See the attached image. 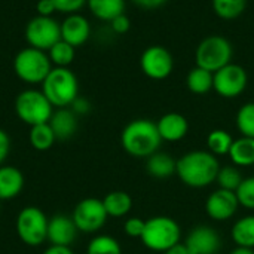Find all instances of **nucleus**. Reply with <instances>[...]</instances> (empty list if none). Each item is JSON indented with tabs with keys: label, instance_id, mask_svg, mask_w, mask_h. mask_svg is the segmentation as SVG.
<instances>
[{
	"label": "nucleus",
	"instance_id": "obj_1",
	"mask_svg": "<svg viewBox=\"0 0 254 254\" xmlns=\"http://www.w3.org/2000/svg\"><path fill=\"white\" fill-rule=\"evenodd\" d=\"M220 165L217 158L207 150H193L183 155L176 164V174L189 188L202 189L216 182Z\"/></svg>",
	"mask_w": 254,
	"mask_h": 254
},
{
	"label": "nucleus",
	"instance_id": "obj_2",
	"mask_svg": "<svg viewBox=\"0 0 254 254\" xmlns=\"http://www.w3.org/2000/svg\"><path fill=\"white\" fill-rule=\"evenodd\" d=\"M161 143L162 138L156 122L149 119L131 121L121 134V144L124 150L134 158H149L158 152Z\"/></svg>",
	"mask_w": 254,
	"mask_h": 254
},
{
	"label": "nucleus",
	"instance_id": "obj_3",
	"mask_svg": "<svg viewBox=\"0 0 254 254\" xmlns=\"http://www.w3.org/2000/svg\"><path fill=\"white\" fill-rule=\"evenodd\" d=\"M42 92L54 107H70L79 97L77 77L68 67H54L42 82Z\"/></svg>",
	"mask_w": 254,
	"mask_h": 254
},
{
	"label": "nucleus",
	"instance_id": "obj_4",
	"mask_svg": "<svg viewBox=\"0 0 254 254\" xmlns=\"http://www.w3.org/2000/svg\"><path fill=\"white\" fill-rule=\"evenodd\" d=\"M182 229L179 223L167 216H156L146 220L141 243L152 252L165 253L171 247L180 244Z\"/></svg>",
	"mask_w": 254,
	"mask_h": 254
},
{
	"label": "nucleus",
	"instance_id": "obj_5",
	"mask_svg": "<svg viewBox=\"0 0 254 254\" xmlns=\"http://www.w3.org/2000/svg\"><path fill=\"white\" fill-rule=\"evenodd\" d=\"M52 68L54 67L48 54L31 46L21 49L13 60L15 74L28 85H42Z\"/></svg>",
	"mask_w": 254,
	"mask_h": 254
},
{
	"label": "nucleus",
	"instance_id": "obj_6",
	"mask_svg": "<svg viewBox=\"0 0 254 254\" xmlns=\"http://www.w3.org/2000/svg\"><path fill=\"white\" fill-rule=\"evenodd\" d=\"M234 49L231 42L219 34L207 36L195 51L196 67L216 73L225 65L231 64Z\"/></svg>",
	"mask_w": 254,
	"mask_h": 254
},
{
	"label": "nucleus",
	"instance_id": "obj_7",
	"mask_svg": "<svg viewBox=\"0 0 254 254\" xmlns=\"http://www.w3.org/2000/svg\"><path fill=\"white\" fill-rule=\"evenodd\" d=\"M15 113L19 121L30 127H34L49 122L54 113V106L49 103L42 91L25 89L19 92L15 100Z\"/></svg>",
	"mask_w": 254,
	"mask_h": 254
},
{
	"label": "nucleus",
	"instance_id": "obj_8",
	"mask_svg": "<svg viewBox=\"0 0 254 254\" xmlns=\"http://www.w3.org/2000/svg\"><path fill=\"white\" fill-rule=\"evenodd\" d=\"M48 222L46 214L33 205L22 208L16 216L15 229L18 238L30 247H39L48 240Z\"/></svg>",
	"mask_w": 254,
	"mask_h": 254
},
{
	"label": "nucleus",
	"instance_id": "obj_9",
	"mask_svg": "<svg viewBox=\"0 0 254 254\" xmlns=\"http://www.w3.org/2000/svg\"><path fill=\"white\" fill-rule=\"evenodd\" d=\"M25 40L31 48L48 52L58 40H61L60 24L52 16H34L25 27Z\"/></svg>",
	"mask_w": 254,
	"mask_h": 254
},
{
	"label": "nucleus",
	"instance_id": "obj_10",
	"mask_svg": "<svg viewBox=\"0 0 254 254\" xmlns=\"http://www.w3.org/2000/svg\"><path fill=\"white\" fill-rule=\"evenodd\" d=\"M107 211L103 205V199L85 198L73 210L71 219L77 231L83 234H95L107 222Z\"/></svg>",
	"mask_w": 254,
	"mask_h": 254
},
{
	"label": "nucleus",
	"instance_id": "obj_11",
	"mask_svg": "<svg viewBox=\"0 0 254 254\" xmlns=\"http://www.w3.org/2000/svg\"><path fill=\"white\" fill-rule=\"evenodd\" d=\"M249 83V74L244 67L238 64H228L213 73V89L223 98L240 97Z\"/></svg>",
	"mask_w": 254,
	"mask_h": 254
},
{
	"label": "nucleus",
	"instance_id": "obj_12",
	"mask_svg": "<svg viewBox=\"0 0 254 254\" xmlns=\"http://www.w3.org/2000/svg\"><path fill=\"white\" fill-rule=\"evenodd\" d=\"M141 71L152 80H164L174 70L173 54L161 45H152L146 48L140 57Z\"/></svg>",
	"mask_w": 254,
	"mask_h": 254
},
{
	"label": "nucleus",
	"instance_id": "obj_13",
	"mask_svg": "<svg viewBox=\"0 0 254 254\" xmlns=\"http://www.w3.org/2000/svg\"><path fill=\"white\" fill-rule=\"evenodd\" d=\"M240 202L235 192L217 189L214 190L205 202V211L207 214L217 222H226L229 220L238 210Z\"/></svg>",
	"mask_w": 254,
	"mask_h": 254
},
{
	"label": "nucleus",
	"instance_id": "obj_14",
	"mask_svg": "<svg viewBox=\"0 0 254 254\" xmlns=\"http://www.w3.org/2000/svg\"><path fill=\"white\" fill-rule=\"evenodd\" d=\"M183 244L189 254H216L222 247V240L213 228L198 226L189 232Z\"/></svg>",
	"mask_w": 254,
	"mask_h": 254
},
{
	"label": "nucleus",
	"instance_id": "obj_15",
	"mask_svg": "<svg viewBox=\"0 0 254 254\" xmlns=\"http://www.w3.org/2000/svg\"><path fill=\"white\" fill-rule=\"evenodd\" d=\"M61 40L67 42L73 48L82 46L91 36L89 21L80 13H70L61 24Z\"/></svg>",
	"mask_w": 254,
	"mask_h": 254
},
{
	"label": "nucleus",
	"instance_id": "obj_16",
	"mask_svg": "<svg viewBox=\"0 0 254 254\" xmlns=\"http://www.w3.org/2000/svg\"><path fill=\"white\" fill-rule=\"evenodd\" d=\"M77 228L70 216L57 214L48 222V241L51 246L70 247L77 235Z\"/></svg>",
	"mask_w": 254,
	"mask_h": 254
},
{
	"label": "nucleus",
	"instance_id": "obj_17",
	"mask_svg": "<svg viewBox=\"0 0 254 254\" xmlns=\"http://www.w3.org/2000/svg\"><path fill=\"white\" fill-rule=\"evenodd\" d=\"M159 135L162 140L165 141H180L186 137L188 131H189V122L188 119L176 112H170L165 113L158 122H156Z\"/></svg>",
	"mask_w": 254,
	"mask_h": 254
},
{
	"label": "nucleus",
	"instance_id": "obj_18",
	"mask_svg": "<svg viewBox=\"0 0 254 254\" xmlns=\"http://www.w3.org/2000/svg\"><path fill=\"white\" fill-rule=\"evenodd\" d=\"M24 189V176L21 170L12 165L0 167V201L16 198Z\"/></svg>",
	"mask_w": 254,
	"mask_h": 254
},
{
	"label": "nucleus",
	"instance_id": "obj_19",
	"mask_svg": "<svg viewBox=\"0 0 254 254\" xmlns=\"http://www.w3.org/2000/svg\"><path fill=\"white\" fill-rule=\"evenodd\" d=\"M57 137V140H68L77 129V116L71 109H57L48 122Z\"/></svg>",
	"mask_w": 254,
	"mask_h": 254
},
{
	"label": "nucleus",
	"instance_id": "obj_20",
	"mask_svg": "<svg viewBox=\"0 0 254 254\" xmlns=\"http://www.w3.org/2000/svg\"><path fill=\"white\" fill-rule=\"evenodd\" d=\"M91 13L101 21H112L125 13V0H88Z\"/></svg>",
	"mask_w": 254,
	"mask_h": 254
},
{
	"label": "nucleus",
	"instance_id": "obj_21",
	"mask_svg": "<svg viewBox=\"0 0 254 254\" xmlns=\"http://www.w3.org/2000/svg\"><path fill=\"white\" fill-rule=\"evenodd\" d=\"M103 205L109 217H124L131 211L132 199L124 190H113L103 198Z\"/></svg>",
	"mask_w": 254,
	"mask_h": 254
},
{
	"label": "nucleus",
	"instance_id": "obj_22",
	"mask_svg": "<svg viewBox=\"0 0 254 254\" xmlns=\"http://www.w3.org/2000/svg\"><path fill=\"white\" fill-rule=\"evenodd\" d=\"M228 155L237 167H254V138L240 137L234 140Z\"/></svg>",
	"mask_w": 254,
	"mask_h": 254
},
{
	"label": "nucleus",
	"instance_id": "obj_23",
	"mask_svg": "<svg viewBox=\"0 0 254 254\" xmlns=\"http://www.w3.org/2000/svg\"><path fill=\"white\" fill-rule=\"evenodd\" d=\"M176 164H177V161H174L168 153L156 152L147 158L146 168L152 177L167 179V177H171L173 174H176Z\"/></svg>",
	"mask_w": 254,
	"mask_h": 254
},
{
	"label": "nucleus",
	"instance_id": "obj_24",
	"mask_svg": "<svg viewBox=\"0 0 254 254\" xmlns=\"http://www.w3.org/2000/svg\"><path fill=\"white\" fill-rule=\"evenodd\" d=\"M186 85L192 94H196V95L208 94L213 89V73L201 67H193L188 73Z\"/></svg>",
	"mask_w": 254,
	"mask_h": 254
},
{
	"label": "nucleus",
	"instance_id": "obj_25",
	"mask_svg": "<svg viewBox=\"0 0 254 254\" xmlns=\"http://www.w3.org/2000/svg\"><path fill=\"white\" fill-rule=\"evenodd\" d=\"M28 140L34 150L45 152L54 146V143L57 141V137L49 124H40V125L30 127Z\"/></svg>",
	"mask_w": 254,
	"mask_h": 254
},
{
	"label": "nucleus",
	"instance_id": "obj_26",
	"mask_svg": "<svg viewBox=\"0 0 254 254\" xmlns=\"http://www.w3.org/2000/svg\"><path fill=\"white\" fill-rule=\"evenodd\" d=\"M232 240L238 247L254 249V216L240 219L232 228Z\"/></svg>",
	"mask_w": 254,
	"mask_h": 254
},
{
	"label": "nucleus",
	"instance_id": "obj_27",
	"mask_svg": "<svg viewBox=\"0 0 254 254\" xmlns=\"http://www.w3.org/2000/svg\"><path fill=\"white\" fill-rule=\"evenodd\" d=\"M214 13L222 19L238 18L247 6V0H211Z\"/></svg>",
	"mask_w": 254,
	"mask_h": 254
},
{
	"label": "nucleus",
	"instance_id": "obj_28",
	"mask_svg": "<svg viewBox=\"0 0 254 254\" xmlns=\"http://www.w3.org/2000/svg\"><path fill=\"white\" fill-rule=\"evenodd\" d=\"M234 143L232 135L225 129H214L207 135V147L210 153L216 155H228L231 146Z\"/></svg>",
	"mask_w": 254,
	"mask_h": 254
},
{
	"label": "nucleus",
	"instance_id": "obj_29",
	"mask_svg": "<svg viewBox=\"0 0 254 254\" xmlns=\"http://www.w3.org/2000/svg\"><path fill=\"white\" fill-rule=\"evenodd\" d=\"M74 49L64 40H58L49 51L48 57L55 67H68L74 60Z\"/></svg>",
	"mask_w": 254,
	"mask_h": 254
},
{
	"label": "nucleus",
	"instance_id": "obj_30",
	"mask_svg": "<svg viewBox=\"0 0 254 254\" xmlns=\"http://www.w3.org/2000/svg\"><path fill=\"white\" fill-rule=\"evenodd\" d=\"M86 254H122V249L113 237L97 235L89 241Z\"/></svg>",
	"mask_w": 254,
	"mask_h": 254
},
{
	"label": "nucleus",
	"instance_id": "obj_31",
	"mask_svg": "<svg viewBox=\"0 0 254 254\" xmlns=\"http://www.w3.org/2000/svg\"><path fill=\"white\" fill-rule=\"evenodd\" d=\"M243 180L244 179H243L241 171L237 167H231V165L220 168V171L217 174V179H216L220 189L231 190V192H237V189L240 188Z\"/></svg>",
	"mask_w": 254,
	"mask_h": 254
},
{
	"label": "nucleus",
	"instance_id": "obj_32",
	"mask_svg": "<svg viewBox=\"0 0 254 254\" xmlns=\"http://www.w3.org/2000/svg\"><path fill=\"white\" fill-rule=\"evenodd\" d=\"M235 122L243 137L254 138V103H246L240 107Z\"/></svg>",
	"mask_w": 254,
	"mask_h": 254
},
{
	"label": "nucleus",
	"instance_id": "obj_33",
	"mask_svg": "<svg viewBox=\"0 0 254 254\" xmlns=\"http://www.w3.org/2000/svg\"><path fill=\"white\" fill-rule=\"evenodd\" d=\"M235 193H237L240 205L249 210H254V177L244 179Z\"/></svg>",
	"mask_w": 254,
	"mask_h": 254
},
{
	"label": "nucleus",
	"instance_id": "obj_34",
	"mask_svg": "<svg viewBox=\"0 0 254 254\" xmlns=\"http://www.w3.org/2000/svg\"><path fill=\"white\" fill-rule=\"evenodd\" d=\"M144 226H146L144 220H141L140 217H131L125 222L124 231L131 238H141V235L144 232Z\"/></svg>",
	"mask_w": 254,
	"mask_h": 254
},
{
	"label": "nucleus",
	"instance_id": "obj_35",
	"mask_svg": "<svg viewBox=\"0 0 254 254\" xmlns=\"http://www.w3.org/2000/svg\"><path fill=\"white\" fill-rule=\"evenodd\" d=\"M57 10L63 12V13H77V10H80L88 0H52Z\"/></svg>",
	"mask_w": 254,
	"mask_h": 254
},
{
	"label": "nucleus",
	"instance_id": "obj_36",
	"mask_svg": "<svg viewBox=\"0 0 254 254\" xmlns=\"http://www.w3.org/2000/svg\"><path fill=\"white\" fill-rule=\"evenodd\" d=\"M110 27L116 34H125L131 28V21L125 13H122V15H119L110 21Z\"/></svg>",
	"mask_w": 254,
	"mask_h": 254
},
{
	"label": "nucleus",
	"instance_id": "obj_37",
	"mask_svg": "<svg viewBox=\"0 0 254 254\" xmlns=\"http://www.w3.org/2000/svg\"><path fill=\"white\" fill-rule=\"evenodd\" d=\"M9 152H10V138L7 132L0 128V167L6 161Z\"/></svg>",
	"mask_w": 254,
	"mask_h": 254
},
{
	"label": "nucleus",
	"instance_id": "obj_38",
	"mask_svg": "<svg viewBox=\"0 0 254 254\" xmlns=\"http://www.w3.org/2000/svg\"><path fill=\"white\" fill-rule=\"evenodd\" d=\"M71 112L77 116V115H86L91 110V103L83 98V97H77L73 103H71Z\"/></svg>",
	"mask_w": 254,
	"mask_h": 254
},
{
	"label": "nucleus",
	"instance_id": "obj_39",
	"mask_svg": "<svg viewBox=\"0 0 254 254\" xmlns=\"http://www.w3.org/2000/svg\"><path fill=\"white\" fill-rule=\"evenodd\" d=\"M36 9L40 16H52V13L57 12V7L52 0H39Z\"/></svg>",
	"mask_w": 254,
	"mask_h": 254
},
{
	"label": "nucleus",
	"instance_id": "obj_40",
	"mask_svg": "<svg viewBox=\"0 0 254 254\" xmlns=\"http://www.w3.org/2000/svg\"><path fill=\"white\" fill-rule=\"evenodd\" d=\"M137 6H140V7H143V9H149V10H152V9H158V7H161V6H164L168 0H132Z\"/></svg>",
	"mask_w": 254,
	"mask_h": 254
},
{
	"label": "nucleus",
	"instance_id": "obj_41",
	"mask_svg": "<svg viewBox=\"0 0 254 254\" xmlns=\"http://www.w3.org/2000/svg\"><path fill=\"white\" fill-rule=\"evenodd\" d=\"M43 254H74L70 247H64V246H49Z\"/></svg>",
	"mask_w": 254,
	"mask_h": 254
},
{
	"label": "nucleus",
	"instance_id": "obj_42",
	"mask_svg": "<svg viewBox=\"0 0 254 254\" xmlns=\"http://www.w3.org/2000/svg\"><path fill=\"white\" fill-rule=\"evenodd\" d=\"M164 254H189V252H188V249L185 247V244L180 243V244L171 247L170 250H167Z\"/></svg>",
	"mask_w": 254,
	"mask_h": 254
},
{
	"label": "nucleus",
	"instance_id": "obj_43",
	"mask_svg": "<svg viewBox=\"0 0 254 254\" xmlns=\"http://www.w3.org/2000/svg\"><path fill=\"white\" fill-rule=\"evenodd\" d=\"M231 254H254L253 249H246V247H237Z\"/></svg>",
	"mask_w": 254,
	"mask_h": 254
}]
</instances>
